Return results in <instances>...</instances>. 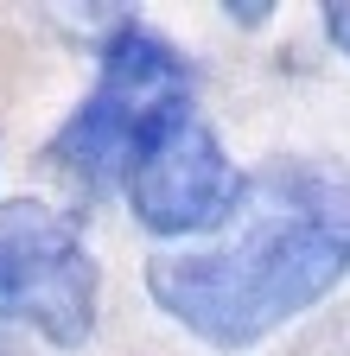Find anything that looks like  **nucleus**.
<instances>
[{
  "instance_id": "f257e3e1",
  "label": "nucleus",
  "mask_w": 350,
  "mask_h": 356,
  "mask_svg": "<svg viewBox=\"0 0 350 356\" xmlns=\"http://www.w3.org/2000/svg\"><path fill=\"white\" fill-rule=\"evenodd\" d=\"M350 280V210L274 204L223 248H172L147 261V293L210 350H255L325 305Z\"/></svg>"
},
{
  "instance_id": "f03ea898",
  "label": "nucleus",
  "mask_w": 350,
  "mask_h": 356,
  "mask_svg": "<svg viewBox=\"0 0 350 356\" xmlns=\"http://www.w3.org/2000/svg\"><path fill=\"white\" fill-rule=\"evenodd\" d=\"M191 96L198 89H191V64L179 44L141 19H121L102 38L96 89L58 127L51 165L83 178L90 191H121L166 134H179L191 121Z\"/></svg>"
},
{
  "instance_id": "7ed1b4c3",
  "label": "nucleus",
  "mask_w": 350,
  "mask_h": 356,
  "mask_svg": "<svg viewBox=\"0 0 350 356\" xmlns=\"http://www.w3.org/2000/svg\"><path fill=\"white\" fill-rule=\"evenodd\" d=\"M102 318V267L77 222L38 197L0 204V325L45 337L51 350H83Z\"/></svg>"
},
{
  "instance_id": "20e7f679",
  "label": "nucleus",
  "mask_w": 350,
  "mask_h": 356,
  "mask_svg": "<svg viewBox=\"0 0 350 356\" xmlns=\"http://www.w3.org/2000/svg\"><path fill=\"white\" fill-rule=\"evenodd\" d=\"M248 204V172L223 153V140L204 127L185 121L179 134L141 159V172L127 178V210L147 236H204L223 229V222Z\"/></svg>"
},
{
  "instance_id": "39448f33",
  "label": "nucleus",
  "mask_w": 350,
  "mask_h": 356,
  "mask_svg": "<svg viewBox=\"0 0 350 356\" xmlns=\"http://www.w3.org/2000/svg\"><path fill=\"white\" fill-rule=\"evenodd\" d=\"M319 26H325V38L337 44V51L350 58V0H331V7L319 13Z\"/></svg>"
},
{
  "instance_id": "423d86ee",
  "label": "nucleus",
  "mask_w": 350,
  "mask_h": 356,
  "mask_svg": "<svg viewBox=\"0 0 350 356\" xmlns=\"http://www.w3.org/2000/svg\"><path fill=\"white\" fill-rule=\"evenodd\" d=\"M223 19H230V26H268L274 7H223Z\"/></svg>"
},
{
  "instance_id": "0eeeda50",
  "label": "nucleus",
  "mask_w": 350,
  "mask_h": 356,
  "mask_svg": "<svg viewBox=\"0 0 350 356\" xmlns=\"http://www.w3.org/2000/svg\"><path fill=\"white\" fill-rule=\"evenodd\" d=\"M0 356H7V350H0Z\"/></svg>"
}]
</instances>
